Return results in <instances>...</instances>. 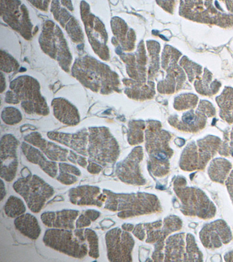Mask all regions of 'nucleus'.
I'll return each mask as SVG.
<instances>
[{"mask_svg": "<svg viewBox=\"0 0 233 262\" xmlns=\"http://www.w3.org/2000/svg\"><path fill=\"white\" fill-rule=\"evenodd\" d=\"M88 130L87 150L90 160L102 166L115 163L120 154L119 146L109 129L95 127Z\"/></svg>", "mask_w": 233, "mask_h": 262, "instance_id": "f257e3e1", "label": "nucleus"}, {"mask_svg": "<svg viewBox=\"0 0 233 262\" xmlns=\"http://www.w3.org/2000/svg\"><path fill=\"white\" fill-rule=\"evenodd\" d=\"M13 188L24 198L29 209L33 213H39L46 203L53 196V188L40 177L29 175L16 181Z\"/></svg>", "mask_w": 233, "mask_h": 262, "instance_id": "f03ea898", "label": "nucleus"}, {"mask_svg": "<svg viewBox=\"0 0 233 262\" xmlns=\"http://www.w3.org/2000/svg\"><path fill=\"white\" fill-rule=\"evenodd\" d=\"M103 193L107 199L104 209L119 212L118 217L127 219L146 213L155 212L158 209L145 206V198L142 194L116 193L107 189H103Z\"/></svg>", "mask_w": 233, "mask_h": 262, "instance_id": "7ed1b4c3", "label": "nucleus"}, {"mask_svg": "<svg viewBox=\"0 0 233 262\" xmlns=\"http://www.w3.org/2000/svg\"><path fill=\"white\" fill-rule=\"evenodd\" d=\"M10 87L22 101V107L27 113L48 115V104L40 94L39 84L35 79L23 76L12 82Z\"/></svg>", "mask_w": 233, "mask_h": 262, "instance_id": "20e7f679", "label": "nucleus"}, {"mask_svg": "<svg viewBox=\"0 0 233 262\" xmlns=\"http://www.w3.org/2000/svg\"><path fill=\"white\" fill-rule=\"evenodd\" d=\"M45 246L63 254L82 259L88 254V246L71 230L53 229L46 230L43 239Z\"/></svg>", "mask_w": 233, "mask_h": 262, "instance_id": "39448f33", "label": "nucleus"}, {"mask_svg": "<svg viewBox=\"0 0 233 262\" xmlns=\"http://www.w3.org/2000/svg\"><path fill=\"white\" fill-rule=\"evenodd\" d=\"M73 75L83 85L91 90L108 94L114 86L113 75L103 66H79L74 67Z\"/></svg>", "mask_w": 233, "mask_h": 262, "instance_id": "423d86ee", "label": "nucleus"}, {"mask_svg": "<svg viewBox=\"0 0 233 262\" xmlns=\"http://www.w3.org/2000/svg\"><path fill=\"white\" fill-rule=\"evenodd\" d=\"M108 258L110 261H131L135 242L128 232L119 228L109 230L105 235Z\"/></svg>", "mask_w": 233, "mask_h": 262, "instance_id": "0eeeda50", "label": "nucleus"}, {"mask_svg": "<svg viewBox=\"0 0 233 262\" xmlns=\"http://www.w3.org/2000/svg\"><path fill=\"white\" fill-rule=\"evenodd\" d=\"M19 142L11 134L3 135L0 143V155H1V171L0 177L7 182L14 180L18 166L16 151Z\"/></svg>", "mask_w": 233, "mask_h": 262, "instance_id": "6e6552de", "label": "nucleus"}, {"mask_svg": "<svg viewBox=\"0 0 233 262\" xmlns=\"http://www.w3.org/2000/svg\"><path fill=\"white\" fill-rule=\"evenodd\" d=\"M231 232L227 224L219 221L206 226L201 231V239L208 248H219L223 244H228L231 239Z\"/></svg>", "mask_w": 233, "mask_h": 262, "instance_id": "1a4fd4ad", "label": "nucleus"}, {"mask_svg": "<svg viewBox=\"0 0 233 262\" xmlns=\"http://www.w3.org/2000/svg\"><path fill=\"white\" fill-rule=\"evenodd\" d=\"M69 196L72 204L78 206L101 207L107 199L104 193H101L99 187L90 185L79 186L71 189Z\"/></svg>", "mask_w": 233, "mask_h": 262, "instance_id": "9d476101", "label": "nucleus"}, {"mask_svg": "<svg viewBox=\"0 0 233 262\" xmlns=\"http://www.w3.org/2000/svg\"><path fill=\"white\" fill-rule=\"evenodd\" d=\"M25 142L35 146L43 152L50 160L53 162H66L70 151L57 145L56 143L46 140L37 132L29 134L24 137Z\"/></svg>", "mask_w": 233, "mask_h": 262, "instance_id": "9b49d317", "label": "nucleus"}, {"mask_svg": "<svg viewBox=\"0 0 233 262\" xmlns=\"http://www.w3.org/2000/svg\"><path fill=\"white\" fill-rule=\"evenodd\" d=\"M48 136L51 140L69 147L83 156H88L89 130L83 129L75 134L50 132Z\"/></svg>", "mask_w": 233, "mask_h": 262, "instance_id": "f8f14e48", "label": "nucleus"}, {"mask_svg": "<svg viewBox=\"0 0 233 262\" xmlns=\"http://www.w3.org/2000/svg\"><path fill=\"white\" fill-rule=\"evenodd\" d=\"M79 212L75 210H62L57 212H46L41 215L44 225L53 229H74V222Z\"/></svg>", "mask_w": 233, "mask_h": 262, "instance_id": "ddd939ff", "label": "nucleus"}, {"mask_svg": "<svg viewBox=\"0 0 233 262\" xmlns=\"http://www.w3.org/2000/svg\"><path fill=\"white\" fill-rule=\"evenodd\" d=\"M139 149L135 148L124 161L117 164L116 174L125 183L137 184L141 183L138 175V163Z\"/></svg>", "mask_w": 233, "mask_h": 262, "instance_id": "4468645a", "label": "nucleus"}, {"mask_svg": "<svg viewBox=\"0 0 233 262\" xmlns=\"http://www.w3.org/2000/svg\"><path fill=\"white\" fill-rule=\"evenodd\" d=\"M21 149L29 162L38 165L47 174L52 178H56L58 174V166L56 162L49 160L43 152L27 142H23Z\"/></svg>", "mask_w": 233, "mask_h": 262, "instance_id": "2eb2a0df", "label": "nucleus"}, {"mask_svg": "<svg viewBox=\"0 0 233 262\" xmlns=\"http://www.w3.org/2000/svg\"><path fill=\"white\" fill-rule=\"evenodd\" d=\"M52 105L54 116L62 123L69 125H76L79 123L78 112L69 101L61 98L56 99L53 101Z\"/></svg>", "mask_w": 233, "mask_h": 262, "instance_id": "dca6fc26", "label": "nucleus"}, {"mask_svg": "<svg viewBox=\"0 0 233 262\" xmlns=\"http://www.w3.org/2000/svg\"><path fill=\"white\" fill-rule=\"evenodd\" d=\"M14 226L20 234L31 239H37L41 234L39 222L31 214H23L16 217L14 221Z\"/></svg>", "mask_w": 233, "mask_h": 262, "instance_id": "f3484780", "label": "nucleus"}, {"mask_svg": "<svg viewBox=\"0 0 233 262\" xmlns=\"http://www.w3.org/2000/svg\"><path fill=\"white\" fill-rule=\"evenodd\" d=\"M26 206H25L23 200L20 198L11 196L8 198L5 206L4 211L8 217L11 218H16L23 215L26 212Z\"/></svg>", "mask_w": 233, "mask_h": 262, "instance_id": "a211bd4d", "label": "nucleus"}, {"mask_svg": "<svg viewBox=\"0 0 233 262\" xmlns=\"http://www.w3.org/2000/svg\"><path fill=\"white\" fill-rule=\"evenodd\" d=\"M84 236L89 243V255L92 258L97 259L99 257V238L96 232L92 229L84 230Z\"/></svg>", "mask_w": 233, "mask_h": 262, "instance_id": "6ab92c4d", "label": "nucleus"}, {"mask_svg": "<svg viewBox=\"0 0 233 262\" xmlns=\"http://www.w3.org/2000/svg\"><path fill=\"white\" fill-rule=\"evenodd\" d=\"M2 119L8 125L19 123L22 120V115L18 109L14 107H7L2 112Z\"/></svg>", "mask_w": 233, "mask_h": 262, "instance_id": "aec40b11", "label": "nucleus"}, {"mask_svg": "<svg viewBox=\"0 0 233 262\" xmlns=\"http://www.w3.org/2000/svg\"><path fill=\"white\" fill-rule=\"evenodd\" d=\"M56 179L60 183L67 185H73L78 181L77 176L61 171L59 173V175L56 177Z\"/></svg>", "mask_w": 233, "mask_h": 262, "instance_id": "412c9836", "label": "nucleus"}, {"mask_svg": "<svg viewBox=\"0 0 233 262\" xmlns=\"http://www.w3.org/2000/svg\"><path fill=\"white\" fill-rule=\"evenodd\" d=\"M58 167L59 170L61 172L69 173V174L77 177L81 176V171H80L78 167L73 166V165L60 163L58 164Z\"/></svg>", "mask_w": 233, "mask_h": 262, "instance_id": "4be33fe9", "label": "nucleus"}, {"mask_svg": "<svg viewBox=\"0 0 233 262\" xmlns=\"http://www.w3.org/2000/svg\"><path fill=\"white\" fill-rule=\"evenodd\" d=\"M91 221L84 214H80L76 222L75 226L77 229H83V228L90 226L91 225Z\"/></svg>", "mask_w": 233, "mask_h": 262, "instance_id": "5701e85b", "label": "nucleus"}, {"mask_svg": "<svg viewBox=\"0 0 233 262\" xmlns=\"http://www.w3.org/2000/svg\"><path fill=\"white\" fill-rule=\"evenodd\" d=\"M88 166L87 167V170L92 174H99L102 170L103 167L101 165L97 164L92 160H88Z\"/></svg>", "mask_w": 233, "mask_h": 262, "instance_id": "b1692460", "label": "nucleus"}, {"mask_svg": "<svg viewBox=\"0 0 233 262\" xmlns=\"http://www.w3.org/2000/svg\"><path fill=\"white\" fill-rule=\"evenodd\" d=\"M6 102L10 104H18L19 99L18 96L14 92H8L6 95Z\"/></svg>", "mask_w": 233, "mask_h": 262, "instance_id": "393cba45", "label": "nucleus"}, {"mask_svg": "<svg viewBox=\"0 0 233 262\" xmlns=\"http://www.w3.org/2000/svg\"><path fill=\"white\" fill-rule=\"evenodd\" d=\"M84 214H86L92 222L96 221V220L100 217L101 214L99 211L93 209L87 210L84 212Z\"/></svg>", "mask_w": 233, "mask_h": 262, "instance_id": "a878e982", "label": "nucleus"}, {"mask_svg": "<svg viewBox=\"0 0 233 262\" xmlns=\"http://www.w3.org/2000/svg\"><path fill=\"white\" fill-rule=\"evenodd\" d=\"M74 234L83 243H86V236H84V231L83 229H77L74 231Z\"/></svg>", "mask_w": 233, "mask_h": 262, "instance_id": "bb28decb", "label": "nucleus"}, {"mask_svg": "<svg viewBox=\"0 0 233 262\" xmlns=\"http://www.w3.org/2000/svg\"><path fill=\"white\" fill-rule=\"evenodd\" d=\"M227 183L228 191H229L231 200L233 202V171L232 172L229 179H228Z\"/></svg>", "mask_w": 233, "mask_h": 262, "instance_id": "cd10ccee", "label": "nucleus"}, {"mask_svg": "<svg viewBox=\"0 0 233 262\" xmlns=\"http://www.w3.org/2000/svg\"><path fill=\"white\" fill-rule=\"evenodd\" d=\"M77 164L83 168H86L88 166L87 158H84L83 156L78 155Z\"/></svg>", "mask_w": 233, "mask_h": 262, "instance_id": "c85d7f7f", "label": "nucleus"}, {"mask_svg": "<svg viewBox=\"0 0 233 262\" xmlns=\"http://www.w3.org/2000/svg\"><path fill=\"white\" fill-rule=\"evenodd\" d=\"M78 155L75 154L74 151L70 150V155L68 156L67 159H69V161L74 164H77V159Z\"/></svg>", "mask_w": 233, "mask_h": 262, "instance_id": "c756f323", "label": "nucleus"}, {"mask_svg": "<svg viewBox=\"0 0 233 262\" xmlns=\"http://www.w3.org/2000/svg\"><path fill=\"white\" fill-rule=\"evenodd\" d=\"M6 195V191L5 184L4 183L3 179L1 180V201L3 200L4 197Z\"/></svg>", "mask_w": 233, "mask_h": 262, "instance_id": "7c9ffc66", "label": "nucleus"}, {"mask_svg": "<svg viewBox=\"0 0 233 262\" xmlns=\"http://www.w3.org/2000/svg\"><path fill=\"white\" fill-rule=\"evenodd\" d=\"M122 229L126 231H131L134 229V226L130 224H124V225H122Z\"/></svg>", "mask_w": 233, "mask_h": 262, "instance_id": "2f4dec72", "label": "nucleus"}, {"mask_svg": "<svg viewBox=\"0 0 233 262\" xmlns=\"http://www.w3.org/2000/svg\"><path fill=\"white\" fill-rule=\"evenodd\" d=\"M224 260L227 261H233V251L228 253L224 256Z\"/></svg>", "mask_w": 233, "mask_h": 262, "instance_id": "473e14b6", "label": "nucleus"}, {"mask_svg": "<svg viewBox=\"0 0 233 262\" xmlns=\"http://www.w3.org/2000/svg\"><path fill=\"white\" fill-rule=\"evenodd\" d=\"M231 145L233 147V133L232 134V136H231Z\"/></svg>", "mask_w": 233, "mask_h": 262, "instance_id": "72a5a7b5", "label": "nucleus"}]
</instances>
